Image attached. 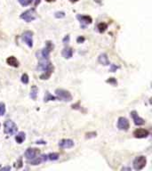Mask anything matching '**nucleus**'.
I'll use <instances>...</instances> for the list:
<instances>
[{
	"label": "nucleus",
	"mask_w": 152,
	"mask_h": 171,
	"mask_svg": "<svg viewBox=\"0 0 152 171\" xmlns=\"http://www.w3.org/2000/svg\"><path fill=\"white\" fill-rule=\"evenodd\" d=\"M55 94L57 99L61 100L63 102H71L73 97L72 94H70V92H68V90L62 89V88H58L55 90Z\"/></svg>",
	"instance_id": "f257e3e1"
},
{
	"label": "nucleus",
	"mask_w": 152,
	"mask_h": 171,
	"mask_svg": "<svg viewBox=\"0 0 152 171\" xmlns=\"http://www.w3.org/2000/svg\"><path fill=\"white\" fill-rule=\"evenodd\" d=\"M20 18L23 21H25L26 23H31L37 19V12H36L35 8L29 9V10L23 12V14L20 15Z\"/></svg>",
	"instance_id": "f03ea898"
},
{
	"label": "nucleus",
	"mask_w": 152,
	"mask_h": 171,
	"mask_svg": "<svg viewBox=\"0 0 152 171\" xmlns=\"http://www.w3.org/2000/svg\"><path fill=\"white\" fill-rule=\"evenodd\" d=\"M18 127L13 120H6L4 124V131L8 136H14L17 133Z\"/></svg>",
	"instance_id": "7ed1b4c3"
},
{
	"label": "nucleus",
	"mask_w": 152,
	"mask_h": 171,
	"mask_svg": "<svg viewBox=\"0 0 152 171\" xmlns=\"http://www.w3.org/2000/svg\"><path fill=\"white\" fill-rule=\"evenodd\" d=\"M54 46H53V42L51 41H46V47H44L41 52H40V56H39V59H49V56L51 52L53 50Z\"/></svg>",
	"instance_id": "20e7f679"
},
{
	"label": "nucleus",
	"mask_w": 152,
	"mask_h": 171,
	"mask_svg": "<svg viewBox=\"0 0 152 171\" xmlns=\"http://www.w3.org/2000/svg\"><path fill=\"white\" fill-rule=\"evenodd\" d=\"M134 169L135 170H142L147 164V158L143 155L138 156L134 161Z\"/></svg>",
	"instance_id": "39448f33"
},
{
	"label": "nucleus",
	"mask_w": 152,
	"mask_h": 171,
	"mask_svg": "<svg viewBox=\"0 0 152 171\" xmlns=\"http://www.w3.org/2000/svg\"><path fill=\"white\" fill-rule=\"evenodd\" d=\"M22 39L23 42L30 47H33V32L31 31H26L22 34Z\"/></svg>",
	"instance_id": "423d86ee"
},
{
	"label": "nucleus",
	"mask_w": 152,
	"mask_h": 171,
	"mask_svg": "<svg viewBox=\"0 0 152 171\" xmlns=\"http://www.w3.org/2000/svg\"><path fill=\"white\" fill-rule=\"evenodd\" d=\"M130 127L129 120L125 118V117H120L117 120V128L119 130H123V131H127Z\"/></svg>",
	"instance_id": "0eeeda50"
},
{
	"label": "nucleus",
	"mask_w": 152,
	"mask_h": 171,
	"mask_svg": "<svg viewBox=\"0 0 152 171\" xmlns=\"http://www.w3.org/2000/svg\"><path fill=\"white\" fill-rule=\"evenodd\" d=\"M76 19L78 20V22L81 24V28H85V26L89 25L92 23V19L91 16L83 15H77Z\"/></svg>",
	"instance_id": "6e6552de"
},
{
	"label": "nucleus",
	"mask_w": 152,
	"mask_h": 171,
	"mask_svg": "<svg viewBox=\"0 0 152 171\" xmlns=\"http://www.w3.org/2000/svg\"><path fill=\"white\" fill-rule=\"evenodd\" d=\"M40 153L39 150L37 148H28L25 152V158L29 161L36 158Z\"/></svg>",
	"instance_id": "1a4fd4ad"
},
{
	"label": "nucleus",
	"mask_w": 152,
	"mask_h": 171,
	"mask_svg": "<svg viewBox=\"0 0 152 171\" xmlns=\"http://www.w3.org/2000/svg\"><path fill=\"white\" fill-rule=\"evenodd\" d=\"M149 136H150V132L145 128H137L136 130L134 131V136L135 138L142 139V138L148 137Z\"/></svg>",
	"instance_id": "9d476101"
},
{
	"label": "nucleus",
	"mask_w": 152,
	"mask_h": 171,
	"mask_svg": "<svg viewBox=\"0 0 152 171\" xmlns=\"http://www.w3.org/2000/svg\"><path fill=\"white\" fill-rule=\"evenodd\" d=\"M130 114H131V117L133 118V120H134V124L136 125V126H142V125L145 124V120L142 118H141L138 115L137 111H131Z\"/></svg>",
	"instance_id": "9b49d317"
},
{
	"label": "nucleus",
	"mask_w": 152,
	"mask_h": 171,
	"mask_svg": "<svg viewBox=\"0 0 152 171\" xmlns=\"http://www.w3.org/2000/svg\"><path fill=\"white\" fill-rule=\"evenodd\" d=\"M74 146V142L71 139H61L59 142V147L61 149H69Z\"/></svg>",
	"instance_id": "f8f14e48"
},
{
	"label": "nucleus",
	"mask_w": 152,
	"mask_h": 171,
	"mask_svg": "<svg viewBox=\"0 0 152 171\" xmlns=\"http://www.w3.org/2000/svg\"><path fill=\"white\" fill-rule=\"evenodd\" d=\"M53 64H50L49 66H48V68L45 70L43 71V73L40 75V79H42V80H46V79H48V78L51 77V75H52V73H53Z\"/></svg>",
	"instance_id": "ddd939ff"
},
{
	"label": "nucleus",
	"mask_w": 152,
	"mask_h": 171,
	"mask_svg": "<svg viewBox=\"0 0 152 171\" xmlns=\"http://www.w3.org/2000/svg\"><path fill=\"white\" fill-rule=\"evenodd\" d=\"M73 54H74V50L69 47H66L61 52V55L63 56V58L65 59H69L73 56Z\"/></svg>",
	"instance_id": "4468645a"
},
{
	"label": "nucleus",
	"mask_w": 152,
	"mask_h": 171,
	"mask_svg": "<svg viewBox=\"0 0 152 171\" xmlns=\"http://www.w3.org/2000/svg\"><path fill=\"white\" fill-rule=\"evenodd\" d=\"M6 63H7L8 65L12 66V67H14V68H18L20 66V62L14 56L8 57L7 59H6Z\"/></svg>",
	"instance_id": "2eb2a0df"
},
{
	"label": "nucleus",
	"mask_w": 152,
	"mask_h": 171,
	"mask_svg": "<svg viewBox=\"0 0 152 171\" xmlns=\"http://www.w3.org/2000/svg\"><path fill=\"white\" fill-rule=\"evenodd\" d=\"M98 62L101 64L104 65V66H108V65L110 64L109 60V57H108V55L106 54H101L99 55V57H98Z\"/></svg>",
	"instance_id": "dca6fc26"
},
{
	"label": "nucleus",
	"mask_w": 152,
	"mask_h": 171,
	"mask_svg": "<svg viewBox=\"0 0 152 171\" xmlns=\"http://www.w3.org/2000/svg\"><path fill=\"white\" fill-rule=\"evenodd\" d=\"M25 139H26V134L24 132H20L16 135L15 141L17 142V144H23Z\"/></svg>",
	"instance_id": "f3484780"
},
{
	"label": "nucleus",
	"mask_w": 152,
	"mask_h": 171,
	"mask_svg": "<svg viewBox=\"0 0 152 171\" xmlns=\"http://www.w3.org/2000/svg\"><path fill=\"white\" fill-rule=\"evenodd\" d=\"M38 88L36 86H32L31 90V94H30V96L32 100H37V97H38Z\"/></svg>",
	"instance_id": "a211bd4d"
},
{
	"label": "nucleus",
	"mask_w": 152,
	"mask_h": 171,
	"mask_svg": "<svg viewBox=\"0 0 152 171\" xmlns=\"http://www.w3.org/2000/svg\"><path fill=\"white\" fill-rule=\"evenodd\" d=\"M55 100H57V97L53 96V94H51L47 91V92L46 93V94H45V97H44V102H46L55 101Z\"/></svg>",
	"instance_id": "6ab92c4d"
},
{
	"label": "nucleus",
	"mask_w": 152,
	"mask_h": 171,
	"mask_svg": "<svg viewBox=\"0 0 152 171\" xmlns=\"http://www.w3.org/2000/svg\"><path fill=\"white\" fill-rule=\"evenodd\" d=\"M43 161V158H42V156H40V157H36V158H34V159H32L31 160V161H30V163L31 165H33V166H36V165H39V164L41 163Z\"/></svg>",
	"instance_id": "aec40b11"
},
{
	"label": "nucleus",
	"mask_w": 152,
	"mask_h": 171,
	"mask_svg": "<svg viewBox=\"0 0 152 171\" xmlns=\"http://www.w3.org/2000/svg\"><path fill=\"white\" fill-rule=\"evenodd\" d=\"M97 29L99 31L100 33H103L107 31L108 29V24L105 23H100L98 25H97Z\"/></svg>",
	"instance_id": "412c9836"
},
{
	"label": "nucleus",
	"mask_w": 152,
	"mask_h": 171,
	"mask_svg": "<svg viewBox=\"0 0 152 171\" xmlns=\"http://www.w3.org/2000/svg\"><path fill=\"white\" fill-rule=\"evenodd\" d=\"M59 154L57 153V152H53V153H50V154H48L47 155V159L49 160V161H57L58 159H59Z\"/></svg>",
	"instance_id": "4be33fe9"
},
{
	"label": "nucleus",
	"mask_w": 152,
	"mask_h": 171,
	"mask_svg": "<svg viewBox=\"0 0 152 171\" xmlns=\"http://www.w3.org/2000/svg\"><path fill=\"white\" fill-rule=\"evenodd\" d=\"M18 2L23 6H30V5L32 4L33 0H18Z\"/></svg>",
	"instance_id": "5701e85b"
},
{
	"label": "nucleus",
	"mask_w": 152,
	"mask_h": 171,
	"mask_svg": "<svg viewBox=\"0 0 152 171\" xmlns=\"http://www.w3.org/2000/svg\"><path fill=\"white\" fill-rule=\"evenodd\" d=\"M21 80H22V82H23L24 85H27V84H29L30 78H29V76H28V74H26V73L23 74V76H22V78H21Z\"/></svg>",
	"instance_id": "b1692460"
},
{
	"label": "nucleus",
	"mask_w": 152,
	"mask_h": 171,
	"mask_svg": "<svg viewBox=\"0 0 152 171\" xmlns=\"http://www.w3.org/2000/svg\"><path fill=\"white\" fill-rule=\"evenodd\" d=\"M6 104L4 102H0V116L5 115L6 113Z\"/></svg>",
	"instance_id": "393cba45"
},
{
	"label": "nucleus",
	"mask_w": 152,
	"mask_h": 171,
	"mask_svg": "<svg viewBox=\"0 0 152 171\" xmlns=\"http://www.w3.org/2000/svg\"><path fill=\"white\" fill-rule=\"evenodd\" d=\"M54 17L57 18V19L64 18V17H65V13H64V12H56V13L54 14Z\"/></svg>",
	"instance_id": "a878e982"
},
{
	"label": "nucleus",
	"mask_w": 152,
	"mask_h": 171,
	"mask_svg": "<svg viewBox=\"0 0 152 171\" xmlns=\"http://www.w3.org/2000/svg\"><path fill=\"white\" fill-rule=\"evenodd\" d=\"M107 83H109V84H111L112 86H117V79L115 78H109V79H108L106 80Z\"/></svg>",
	"instance_id": "bb28decb"
},
{
	"label": "nucleus",
	"mask_w": 152,
	"mask_h": 171,
	"mask_svg": "<svg viewBox=\"0 0 152 171\" xmlns=\"http://www.w3.org/2000/svg\"><path fill=\"white\" fill-rule=\"evenodd\" d=\"M109 65H110L109 71H111V72H115V71H117V69H119V67H118V66H117L116 64H109Z\"/></svg>",
	"instance_id": "cd10ccee"
},
{
	"label": "nucleus",
	"mask_w": 152,
	"mask_h": 171,
	"mask_svg": "<svg viewBox=\"0 0 152 171\" xmlns=\"http://www.w3.org/2000/svg\"><path fill=\"white\" fill-rule=\"evenodd\" d=\"M22 167H23V160L22 159H19L15 164V168L16 169H20Z\"/></svg>",
	"instance_id": "c85d7f7f"
},
{
	"label": "nucleus",
	"mask_w": 152,
	"mask_h": 171,
	"mask_svg": "<svg viewBox=\"0 0 152 171\" xmlns=\"http://www.w3.org/2000/svg\"><path fill=\"white\" fill-rule=\"evenodd\" d=\"M96 136V133L92 132V133H87L86 134V138H91V137H95Z\"/></svg>",
	"instance_id": "c756f323"
},
{
	"label": "nucleus",
	"mask_w": 152,
	"mask_h": 171,
	"mask_svg": "<svg viewBox=\"0 0 152 171\" xmlns=\"http://www.w3.org/2000/svg\"><path fill=\"white\" fill-rule=\"evenodd\" d=\"M62 42H63V44H64V45H67L68 42H69V36H68V35L65 36V38L63 39Z\"/></svg>",
	"instance_id": "7c9ffc66"
},
{
	"label": "nucleus",
	"mask_w": 152,
	"mask_h": 171,
	"mask_svg": "<svg viewBox=\"0 0 152 171\" xmlns=\"http://www.w3.org/2000/svg\"><path fill=\"white\" fill-rule=\"evenodd\" d=\"M85 39H84V37H78L77 39H76V42L78 43V44H81V43H83Z\"/></svg>",
	"instance_id": "2f4dec72"
},
{
	"label": "nucleus",
	"mask_w": 152,
	"mask_h": 171,
	"mask_svg": "<svg viewBox=\"0 0 152 171\" xmlns=\"http://www.w3.org/2000/svg\"><path fill=\"white\" fill-rule=\"evenodd\" d=\"M11 169V167H9V166H7V167H5V168H2L0 170L4 171V170H10Z\"/></svg>",
	"instance_id": "473e14b6"
},
{
	"label": "nucleus",
	"mask_w": 152,
	"mask_h": 171,
	"mask_svg": "<svg viewBox=\"0 0 152 171\" xmlns=\"http://www.w3.org/2000/svg\"><path fill=\"white\" fill-rule=\"evenodd\" d=\"M94 2H96V3H98L99 5H101L102 4V2H101V0H93Z\"/></svg>",
	"instance_id": "72a5a7b5"
},
{
	"label": "nucleus",
	"mask_w": 152,
	"mask_h": 171,
	"mask_svg": "<svg viewBox=\"0 0 152 171\" xmlns=\"http://www.w3.org/2000/svg\"><path fill=\"white\" fill-rule=\"evenodd\" d=\"M35 2H36V3H35V6H37L38 4L40 3V0H35Z\"/></svg>",
	"instance_id": "f704fd0d"
},
{
	"label": "nucleus",
	"mask_w": 152,
	"mask_h": 171,
	"mask_svg": "<svg viewBox=\"0 0 152 171\" xmlns=\"http://www.w3.org/2000/svg\"><path fill=\"white\" fill-rule=\"evenodd\" d=\"M122 170H131V169L130 168H123Z\"/></svg>",
	"instance_id": "c9c22d12"
},
{
	"label": "nucleus",
	"mask_w": 152,
	"mask_h": 171,
	"mask_svg": "<svg viewBox=\"0 0 152 171\" xmlns=\"http://www.w3.org/2000/svg\"><path fill=\"white\" fill-rule=\"evenodd\" d=\"M46 2H48V3H52V2H55L56 0H45Z\"/></svg>",
	"instance_id": "e433bc0d"
},
{
	"label": "nucleus",
	"mask_w": 152,
	"mask_h": 171,
	"mask_svg": "<svg viewBox=\"0 0 152 171\" xmlns=\"http://www.w3.org/2000/svg\"><path fill=\"white\" fill-rule=\"evenodd\" d=\"M69 1H70L71 3H76V2H78L79 0H69Z\"/></svg>",
	"instance_id": "4c0bfd02"
}]
</instances>
